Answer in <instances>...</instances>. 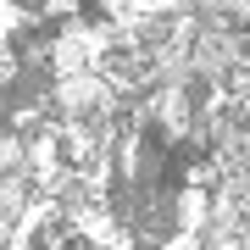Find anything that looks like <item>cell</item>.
<instances>
[{
	"mask_svg": "<svg viewBox=\"0 0 250 250\" xmlns=\"http://www.w3.org/2000/svg\"><path fill=\"white\" fill-rule=\"evenodd\" d=\"M17 172H28V134L0 128V178H17Z\"/></svg>",
	"mask_w": 250,
	"mask_h": 250,
	"instance_id": "7a4b0ae2",
	"label": "cell"
},
{
	"mask_svg": "<svg viewBox=\"0 0 250 250\" xmlns=\"http://www.w3.org/2000/svg\"><path fill=\"white\" fill-rule=\"evenodd\" d=\"M117 106H123V89H117L100 67L50 72V111H56V123H100V117H117Z\"/></svg>",
	"mask_w": 250,
	"mask_h": 250,
	"instance_id": "6da1fadb",
	"label": "cell"
}]
</instances>
